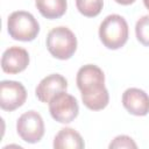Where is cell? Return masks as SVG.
<instances>
[{"instance_id":"cell-10","label":"cell","mask_w":149,"mask_h":149,"mask_svg":"<svg viewBox=\"0 0 149 149\" xmlns=\"http://www.w3.org/2000/svg\"><path fill=\"white\" fill-rule=\"evenodd\" d=\"M122 105L128 113L144 116L149 113V95L141 88H127L122 94Z\"/></svg>"},{"instance_id":"cell-15","label":"cell","mask_w":149,"mask_h":149,"mask_svg":"<svg viewBox=\"0 0 149 149\" xmlns=\"http://www.w3.org/2000/svg\"><path fill=\"white\" fill-rule=\"evenodd\" d=\"M109 148H137V144L132 137L127 135H119L109 143Z\"/></svg>"},{"instance_id":"cell-12","label":"cell","mask_w":149,"mask_h":149,"mask_svg":"<svg viewBox=\"0 0 149 149\" xmlns=\"http://www.w3.org/2000/svg\"><path fill=\"white\" fill-rule=\"evenodd\" d=\"M35 6L42 16L55 20L63 16L68 8L66 0H36Z\"/></svg>"},{"instance_id":"cell-11","label":"cell","mask_w":149,"mask_h":149,"mask_svg":"<svg viewBox=\"0 0 149 149\" xmlns=\"http://www.w3.org/2000/svg\"><path fill=\"white\" fill-rule=\"evenodd\" d=\"M85 147L81 135L72 128H62L54 139L56 149H83Z\"/></svg>"},{"instance_id":"cell-7","label":"cell","mask_w":149,"mask_h":149,"mask_svg":"<svg viewBox=\"0 0 149 149\" xmlns=\"http://www.w3.org/2000/svg\"><path fill=\"white\" fill-rule=\"evenodd\" d=\"M27 99L26 87L15 80H2L0 83V107L12 112L21 107Z\"/></svg>"},{"instance_id":"cell-6","label":"cell","mask_w":149,"mask_h":149,"mask_svg":"<svg viewBox=\"0 0 149 149\" xmlns=\"http://www.w3.org/2000/svg\"><path fill=\"white\" fill-rule=\"evenodd\" d=\"M16 132L24 142H40L44 135V122L41 114L36 111H28L23 113L17 119Z\"/></svg>"},{"instance_id":"cell-13","label":"cell","mask_w":149,"mask_h":149,"mask_svg":"<svg viewBox=\"0 0 149 149\" xmlns=\"http://www.w3.org/2000/svg\"><path fill=\"white\" fill-rule=\"evenodd\" d=\"M77 9L80 14L87 17H94L100 14L104 0H76Z\"/></svg>"},{"instance_id":"cell-16","label":"cell","mask_w":149,"mask_h":149,"mask_svg":"<svg viewBox=\"0 0 149 149\" xmlns=\"http://www.w3.org/2000/svg\"><path fill=\"white\" fill-rule=\"evenodd\" d=\"M115 2H118L119 5H122V6H128V5H132L135 0H114Z\"/></svg>"},{"instance_id":"cell-9","label":"cell","mask_w":149,"mask_h":149,"mask_svg":"<svg viewBox=\"0 0 149 149\" xmlns=\"http://www.w3.org/2000/svg\"><path fill=\"white\" fill-rule=\"evenodd\" d=\"M68 81L66 79L58 73H52L44 77L35 90V94L41 102L49 104V101L58 93L66 91Z\"/></svg>"},{"instance_id":"cell-17","label":"cell","mask_w":149,"mask_h":149,"mask_svg":"<svg viewBox=\"0 0 149 149\" xmlns=\"http://www.w3.org/2000/svg\"><path fill=\"white\" fill-rule=\"evenodd\" d=\"M143 3H144V6H146V8L149 10V0H143Z\"/></svg>"},{"instance_id":"cell-14","label":"cell","mask_w":149,"mask_h":149,"mask_svg":"<svg viewBox=\"0 0 149 149\" xmlns=\"http://www.w3.org/2000/svg\"><path fill=\"white\" fill-rule=\"evenodd\" d=\"M135 34L137 41L141 44L149 47V15H144L137 20L135 26Z\"/></svg>"},{"instance_id":"cell-4","label":"cell","mask_w":149,"mask_h":149,"mask_svg":"<svg viewBox=\"0 0 149 149\" xmlns=\"http://www.w3.org/2000/svg\"><path fill=\"white\" fill-rule=\"evenodd\" d=\"M7 30L13 40L30 42L37 37L40 33V24L29 12L16 10L8 16Z\"/></svg>"},{"instance_id":"cell-2","label":"cell","mask_w":149,"mask_h":149,"mask_svg":"<svg viewBox=\"0 0 149 149\" xmlns=\"http://www.w3.org/2000/svg\"><path fill=\"white\" fill-rule=\"evenodd\" d=\"M101 43L111 50L122 48L128 41V23L123 16L112 14L104 19L99 27Z\"/></svg>"},{"instance_id":"cell-5","label":"cell","mask_w":149,"mask_h":149,"mask_svg":"<svg viewBox=\"0 0 149 149\" xmlns=\"http://www.w3.org/2000/svg\"><path fill=\"white\" fill-rule=\"evenodd\" d=\"M49 112L52 119L57 122L70 123L77 118L79 106L73 95L66 93V91H63L56 94L49 101Z\"/></svg>"},{"instance_id":"cell-1","label":"cell","mask_w":149,"mask_h":149,"mask_svg":"<svg viewBox=\"0 0 149 149\" xmlns=\"http://www.w3.org/2000/svg\"><path fill=\"white\" fill-rule=\"evenodd\" d=\"M77 86L81 92L83 104L91 111L104 109L109 101V94L105 87V74L94 64L81 66L76 77Z\"/></svg>"},{"instance_id":"cell-8","label":"cell","mask_w":149,"mask_h":149,"mask_svg":"<svg viewBox=\"0 0 149 149\" xmlns=\"http://www.w3.org/2000/svg\"><path fill=\"white\" fill-rule=\"evenodd\" d=\"M29 64V54L21 47H10L6 49L1 57V69L9 74H16L27 69Z\"/></svg>"},{"instance_id":"cell-3","label":"cell","mask_w":149,"mask_h":149,"mask_svg":"<svg viewBox=\"0 0 149 149\" xmlns=\"http://www.w3.org/2000/svg\"><path fill=\"white\" fill-rule=\"evenodd\" d=\"M47 49L57 59H69L77 50V37L68 27L52 28L47 36Z\"/></svg>"}]
</instances>
